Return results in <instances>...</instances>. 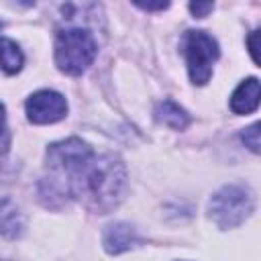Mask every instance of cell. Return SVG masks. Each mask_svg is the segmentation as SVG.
I'll return each mask as SVG.
<instances>
[{"label": "cell", "instance_id": "obj_1", "mask_svg": "<svg viewBox=\"0 0 261 261\" xmlns=\"http://www.w3.org/2000/svg\"><path fill=\"white\" fill-rule=\"evenodd\" d=\"M49 196H67L106 212L114 208L126 188V169L114 155H96L77 137L49 145Z\"/></svg>", "mask_w": 261, "mask_h": 261}, {"label": "cell", "instance_id": "obj_2", "mask_svg": "<svg viewBox=\"0 0 261 261\" xmlns=\"http://www.w3.org/2000/svg\"><path fill=\"white\" fill-rule=\"evenodd\" d=\"M98 53L94 35L88 29H61L55 37V63L69 75L84 73Z\"/></svg>", "mask_w": 261, "mask_h": 261}, {"label": "cell", "instance_id": "obj_3", "mask_svg": "<svg viewBox=\"0 0 261 261\" xmlns=\"http://www.w3.org/2000/svg\"><path fill=\"white\" fill-rule=\"evenodd\" d=\"M210 216L220 228L239 226L255 208L253 192L245 186H224L210 200Z\"/></svg>", "mask_w": 261, "mask_h": 261}, {"label": "cell", "instance_id": "obj_4", "mask_svg": "<svg viewBox=\"0 0 261 261\" xmlns=\"http://www.w3.org/2000/svg\"><path fill=\"white\" fill-rule=\"evenodd\" d=\"M188 73L196 86H204L212 75V65L218 59V43L206 31H188L184 39Z\"/></svg>", "mask_w": 261, "mask_h": 261}, {"label": "cell", "instance_id": "obj_5", "mask_svg": "<svg viewBox=\"0 0 261 261\" xmlns=\"http://www.w3.org/2000/svg\"><path fill=\"white\" fill-rule=\"evenodd\" d=\"M27 116L35 124H51L61 120L67 114V102L59 92L53 90H39L29 96L27 104Z\"/></svg>", "mask_w": 261, "mask_h": 261}, {"label": "cell", "instance_id": "obj_6", "mask_svg": "<svg viewBox=\"0 0 261 261\" xmlns=\"http://www.w3.org/2000/svg\"><path fill=\"white\" fill-rule=\"evenodd\" d=\"M104 249L110 253V255H118L122 251H128L133 249L137 243H139V237L135 232V228L126 222H116V224H110L106 230H104Z\"/></svg>", "mask_w": 261, "mask_h": 261}, {"label": "cell", "instance_id": "obj_7", "mask_svg": "<svg viewBox=\"0 0 261 261\" xmlns=\"http://www.w3.org/2000/svg\"><path fill=\"white\" fill-rule=\"evenodd\" d=\"M257 106H259V80L249 77L243 84H239V88L232 92L230 110L234 114H249L257 110Z\"/></svg>", "mask_w": 261, "mask_h": 261}, {"label": "cell", "instance_id": "obj_8", "mask_svg": "<svg viewBox=\"0 0 261 261\" xmlns=\"http://www.w3.org/2000/svg\"><path fill=\"white\" fill-rule=\"evenodd\" d=\"M24 230V216L10 198L0 200V234L8 239L20 237Z\"/></svg>", "mask_w": 261, "mask_h": 261}, {"label": "cell", "instance_id": "obj_9", "mask_svg": "<svg viewBox=\"0 0 261 261\" xmlns=\"http://www.w3.org/2000/svg\"><path fill=\"white\" fill-rule=\"evenodd\" d=\"M155 118L165 124V126H171L175 130H184L188 124H190V114L173 100H163L157 104L155 108Z\"/></svg>", "mask_w": 261, "mask_h": 261}, {"label": "cell", "instance_id": "obj_10", "mask_svg": "<svg viewBox=\"0 0 261 261\" xmlns=\"http://www.w3.org/2000/svg\"><path fill=\"white\" fill-rule=\"evenodd\" d=\"M22 51L18 49V45L10 39H0V69L6 73H16L22 67Z\"/></svg>", "mask_w": 261, "mask_h": 261}, {"label": "cell", "instance_id": "obj_11", "mask_svg": "<svg viewBox=\"0 0 261 261\" xmlns=\"http://www.w3.org/2000/svg\"><path fill=\"white\" fill-rule=\"evenodd\" d=\"M241 139H243L245 147H249L253 153H259V122L247 126V128L241 133Z\"/></svg>", "mask_w": 261, "mask_h": 261}, {"label": "cell", "instance_id": "obj_12", "mask_svg": "<svg viewBox=\"0 0 261 261\" xmlns=\"http://www.w3.org/2000/svg\"><path fill=\"white\" fill-rule=\"evenodd\" d=\"M212 8H214L212 2H192V4H190V12H192L194 16H198V18L208 16V12H212Z\"/></svg>", "mask_w": 261, "mask_h": 261}, {"label": "cell", "instance_id": "obj_13", "mask_svg": "<svg viewBox=\"0 0 261 261\" xmlns=\"http://www.w3.org/2000/svg\"><path fill=\"white\" fill-rule=\"evenodd\" d=\"M8 147V135H6V114H4V106L0 104V149L6 151Z\"/></svg>", "mask_w": 261, "mask_h": 261}, {"label": "cell", "instance_id": "obj_14", "mask_svg": "<svg viewBox=\"0 0 261 261\" xmlns=\"http://www.w3.org/2000/svg\"><path fill=\"white\" fill-rule=\"evenodd\" d=\"M135 4L143 10H165L169 6V2H139V0Z\"/></svg>", "mask_w": 261, "mask_h": 261}, {"label": "cell", "instance_id": "obj_15", "mask_svg": "<svg viewBox=\"0 0 261 261\" xmlns=\"http://www.w3.org/2000/svg\"><path fill=\"white\" fill-rule=\"evenodd\" d=\"M257 39H259V31H253L251 37H249V51H251V57L255 63H259V55H257Z\"/></svg>", "mask_w": 261, "mask_h": 261}, {"label": "cell", "instance_id": "obj_16", "mask_svg": "<svg viewBox=\"0 0 261 261\" xmlns=\"http://www.w3.org/2000/svg\"><path fill=\"white\" fill-rule=\"evenodd\" d=\"M0 29H2V22H0Z\"/></svg>", "mask_w": 261, "mask_h": 261}]
</instances>
